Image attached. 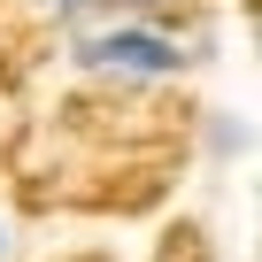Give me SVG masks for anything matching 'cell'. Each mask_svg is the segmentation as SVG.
<instances>
[{
	"label": "cell",
	"mask_w": 262,
	"mask_h": 262,
	"mask_svg": "<svg viewBox=\"0 0 262 262\" xmlns=\"http://www.w3.org/2000/svg\"><path fill=\"white\" fill-rule=\"evenodd\" d=\"M70 62L85 70V77H108V85H162V77H178L193 54L162 31V24H100V31H77V47H70Z\"/></svg>",
	"instance_id": "6da1fadb"
},
{
	"label": "cell",
	"mask_w": 262,
	"mask_h": 262,
	"mask_svg": "<svg viewBox=\"0 0 262 262\" xmlns=\"http://www.w3.org/2000/svg\"><path fill=\"white\" fill-rule=\"evenodd\" d=\"M0 262H8V231H0Z\"/></svg>",
	"instance_id": "277c9868"
},
{
	"label": "cell",
	"mask_w": 262,
	"mask_h": 262,
	"mask_svg": "<svg viewBox=\"0 0 262 262\" xmlns=\"http://www.w3.org/2000/svg\"><path fill=\"white\" fill-rule=\"evenodd\" d=\"M100 8H116V0H54L62 24H85V16H100Z\"/></svg>",
	"instance_id": "7a4b0ae2"
},
{
	"label": "cell",
	"mask_w": 262,
	"mask_h": 262,
	"mask_svg": "<svg viewBox=\"0 0 262 262\" xmlns=\"http://www.w3.org/2000/svg\"><path fill=\"white\" fill-rule=\"evenodd\" d=\"M116 8H131V16H162V8H178V0H116Z\"/></svg>",
	"instance_id": "3957f363"
}]
</instances>
